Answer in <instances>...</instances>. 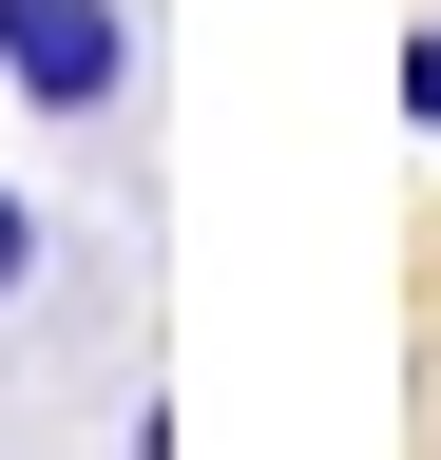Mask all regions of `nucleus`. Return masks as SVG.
<instances>
[{
  "label": "nucleus",
  "instance_id": "obj_1",
  "mask_svg": "<svg viewBox=\"0 0 441 460\" xmlns=\"http://www.w3.org/2000/svg\"><path fill=\"white\" fill-rule=\"evenodd\" d=\"M0 77H20L39 115H116L135 96V20L116 0H0Z\"/></svg>",
  "mask_w": 441,
  "mask_h": 460
},
{
  "label": "nucleus",
  "instance_id": "obj_2",
  "mask_svg": "<svg viewBox=\"0 0 441 460\" xmlns=\"http://www.w3.org/2000/svg\"><path fill=\"white\" fill-rule=\"evenodd\" d=\"M20 288H39V211L0 192V307H20Z\"/></svg>",
  "mask_w": 441,
  "mask_h": 460
},
{
  "label": "nucleus",
  "instance_id": "obj_3",
  "mask_svg": "<svg viewBox=\"0 0 441 460\" xmlns=\"http://www.w3.org/2000/svg\"><path fill=\"white\" fill-rule=\"evenodd\" d=\"M403 115H422V135H441V20L403 39Z\"/></svg>",
  "mask_w": 441,
  "mask_h": 460
}]
</instances>
